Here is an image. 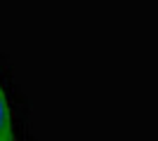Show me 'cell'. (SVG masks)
Segmentation results:
<instances>
[{
  "label": "cell",
  "instance_id": "1",
  "mask_svg": "<svg viewBox=\"0 0 158 141\" xmlns=\"http://www.w3.org/2000/svg\"><path fill=\"white\" fill-rule=\"evenodd\" d=\"M19 115L10 80L0 68V141H19Z\"/></svg>",
  "mask_w": 158,
  "mask_h": 141
}]
</instances>
